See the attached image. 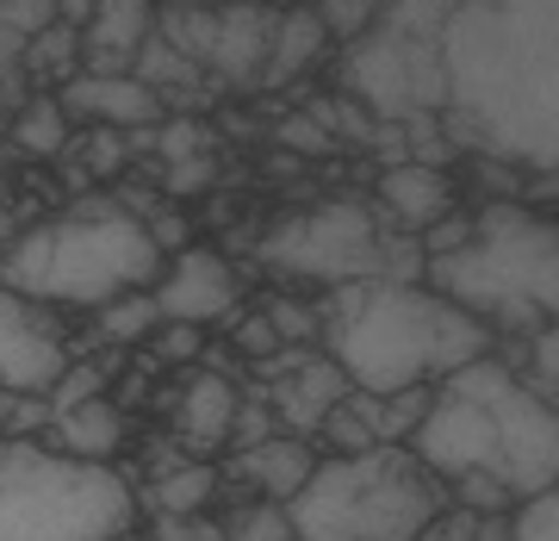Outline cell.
Listing matches in <instances>:
<instances>
[{
  "mask_svg": "<svg viewBox=\"0 0 559 541\" xmlns=\"http://www.w3.org/2000/svg\"><path fill=\"white\" fill-rule=\"evenodd\" d=\"M156 274L162 249L112 193H87L57 219L25 224L0 256V286L50 311H100L124 293H150Z\"/></svg>",
  "mask_w": 559,
  "mask_h": 541,
  "instance_id": "cell-4",
  "label": "cell"
},
{
  "mask_svg": "<svg viewBox=\"0 0 559 541\" xmlns=\"http://www.w3.org/2000/svg\"><path fill=\"white\" fill-rule=\"evenodd\" d=\"M404 448L441 485L460 473H485L522 504L535 492H554L559 480V411L540 392H528L516 367L479 355L454 367L448 380H436L429 411Z\"/></svg>",
  "mask_w": 559,
  "mask_h": 541,
  "instance_id": "cell-2",
  "label": "cell"
},
{
  "mask_svg": "<svg viewBox=\"0 0 559 541\" xmlns=\"http://www.w3.org/2000/svg\"><path fill=\"white\" fill-rule=\"evenodd\" d=\"M0 131H7V94H0Z\"/></svg>",
  "mask_w": 559,
  "mask_h": 541,
  "instance_id": "cell-36",
  "label": "cell"
},
{
  "mask_svg": "<svg viewBox=\"0 0 559 541\" xmlns=\"http://www.w3.org/2000/svg\"><path fill=\"white\" fill-rule=\"evenodd\" d=\"M267 374V411L286 436H318V423L336 411L355 386L342 380V367L330 355H311V349H280V355L261 361Z\"/></svg>",
  "mask_w": 559,
  "mask_h": 541,
  "instance_id": "cell-12",
  "label": "cell"
},
{
  "mask_svg": "<svg viewBox=\"0 0 559 541\" xmlns=\"http://www.w3.org/2000/svg\"><path fill=\"white\" fill-rule=\"evenodd\" d=\"M0 25L13 32V38H38V32H50L57 25V0H0Z\"/></svg>",
  "mask_w": 559,
  "mask_h": 541,
  "instance_id": "cell-29",
  "label": "cell"
},
{
  "mask_svg": "<svg viewBox=\"0 0 559 541\" xmlns=\"http://www.w3.org/2000/svg\"><path fill=\"white\" fill-rule=\"evenodd\" d=\"M454 0H380V13L342 38V94L373 113V125H404L441 113V25Z\"/></svg>",
  "mask_w": 559,
  "mask_h": 541,
  "instance_id": "cell-9",
  "label": "cell"
},
{
  "mask_svg": "<svg viewBox=\"0 0 559 541\" xmlns=\"http://www.w3.org/2000/svg\"><path fill=\"white\" fill-rule=\"evenodd\" d=\"M200 7H212V13H218V7H242V0H200Z\"/></svg>",
  "mask_w": 559,
  "mask_h": 541,
  "instance_id": "cell-35",
  "label": "cell"
},
{
  "mask_svg": "<svg viewBox=\"0 0 559 541\" xmlns=\"http://www.w3.org/2000/svg\"><path fill=\"white\" fill-rule=\"evenodd\" d=\"M230 330H237V355L242 361H267V355H280V337H274V324L267 318H230Z\"/></svg>",
  "mask_w": 559,
  "mask_h": 541,
  "instance_id": "cell-31",
  "label": "cell"
},
{
  "mask_svg": "<svg viewBox=\"0 0 559 541\" xmlns=\"http://www.w3.org/2000/svg\"><path fill=\"white\" fill-rule=\"evenodd\" d=\"M150 32H156V0H94L81 25V75H131Z\"/></svg>",
  "mask_w": 559,
  "mask_h": 541,
  "instance_id": "cell-15",
  "label": "cell"
},
{
  "mask_svg": "<svg viewBox=\"0 0 559 541\" xmlns=\"http://www.w3.org/2000/svg\"><path fill=\"white\" fill-rule=\"evenodd\" d=\"M44 448L50 455H69V461H87V467H119L124 442H131V417H124L119 399H87L75 411H57L44 423Z\"/></svg>",
  "mask_w": 559,
  "mask_h": 541,
  "instance_id": "cell-17",
  "label": "cell"
},
{
  "mask_svg": "<svg viewBox=\"0 0 559 541\" xmlns=\"http://www.w3.org/2000/svg\"><path fill=\"white\" fill-rule=\"evenodd\" d=\"M448 504V485L429 467L385 442L360 455H318L311 480L286 498L299 541H411Z\"/></svg>",
  "mask_w": 559,
  "mask_h": 541,
  "instance_id": "cell-6",
  "label": "cell"
},
{
  "mask_svg": "<svg viewBox=\"0 0 559 541\" xmlns=\"http://www.w3.org/2000/svg\"><path fill=\"white\" fill-rule=\"evenodd\" d=\"M112 541H150V536H143V529H124V536H112Z\"/></svg>",
  "mask_w": 559,
  "mask_h": 541,
  "instance_id": "cell-34",
  "label": "cell"
},
{
  "mask_svg": "<svg viewBox=\"0 0 559 541\" xmlns=\"http://www.w3.org/2000/svg\"><path fill=\"white\" fill-rule=\"evenodd\" d=\"M311 467H318V442L274 430V436H261L255 448H237V461H230V480H237L249 498L286 504L305 480H311Z\"/></svg>",
  "mask_w": 559,
  "mask_h": 541,
  "instance_id": "cell-18",
  "label": "cell"
},
{
  "mask_svg": "<svg viewBox=\"0 0 559 541\" xmlns=\"http://www.w3.org/2000/svg\"><path fill=\"white\" fill-rule=\"evenodd\" d=\"M318 342L355 392H411L491 355V330L423 281H348L318 299Z\"/></svg>",
  "mask_w": 559,
  "mask_h": 541,
  "instance_id": "cell-3",
  "label": "cell"
},
{
  "mask_svg": "<svg viewBox=\"0 0 559 541\" xmlns=\"http://www.w3.org/2000/svg\"><path fill=\"white\" fill-rule=\"evenodd\" d=\"M25 75V38H13L7 25H0V94H7V81Z\"/></svg>",
  "mask_w": 559,
  "mask_h": 541,
  "instance_id": "cell-32",
  "label": "cell"
},
{
  "mask_svg": "<svg viewBox=\"0 0 559 541\" xmlns=\"http://www.w3.org/2000/svg\"><path fill=\"white\" fill-rule=\"evenodd\" d=\"M423 286L491 337H535L559 318V224L522 200H491L473 212L466 243L423 261Z\"/></svg>",
  "mask_w": 559,
  "mask_h": 541,
  "instance_id": "cell-5",
  "label": "cell"
},
{
  "mask_svg": "<svg viewBox=\"0 0 559 541\" xmlns=\"http://www.w3.org/2000/svg\"><path fill=\"white\" fill-rule=\"evenodd\" d=\"M112 367H119V355H69V367L57 374V386L44 392V404H50V417L57 411H75V404L87 399H106V386H112Z\"/></svg>",
  "mask_w": 559,
  "mask_h": 541,
  "instance_id": "cell-23",
  "label": "cell"
},
{
  "mask_svg": "<svg viewBox=\"0 0 559 541\" xmlns=\"http://www.w3.org/2000/svg\"><path fill=\"white\" fill-rule=\"evenodd\" d=\"M323 20L311 13V7H293V13H274V44H267V69H261V81L267 87H280V81H293L299 69H311L323 50Z\"/></svg>",
  "mask_w": 559,
  "mask_h": 541,
  "instance_id": "cell-21",
  "label": "cell"
},
{
  "mask_svg": "<svg viewBox=\"0 0 559 541\" xmlns=\"http://www.w3.org/2000/svg\"><path fill=\"white\" fill-rule=\"evenodd\" d=\"M87 13H94V0H57V25H69V32H81Z\"/></svg>",
  "mask_w": 559,
  "mask_h": 541,
  "instance_id": "cell-33",
  "label": "cell"
},
{
  "mask_svg": "<svg viewBox=\"0 0 559 541\" xmlns=\"http://www.w3.org/2000/svg\"><path fill=\"white\" fill-rule=\"evenodd\" d=\"M274 138H280V143H293L299 156H330V150H336V138H330V131H323L311 113H299V119H280Z\"/></svg>",
  "mask_w": 559,
  "mask_h": 541,
  "instance_id": "cell-30",
  "label": "cell"
},
{
  "mask_svg": "<svg viewBox=\"0 0 559 541\" xmlns=\"http://www.w3.org/2000/svg\"><path fill=\"white\" fill-rule=\"evenodd\" d=\"M237 404H242V386L224 374V367H193L187 386L175 392V436L180 448L205 461V455H224L230 448V423H237Z\"/></svg>",
  "mask_w": 559,
  "mask_h": 541,
  "instance_id": "cell-14",
  "label": "cell"
},
{
  "mask_svg": "<svg viewBox=\"0 0 559 541\" xmlns=\"http://www.w3.org/2000/svg\"><path fill=\"white\" fill-rule=\"evenodd\" d=\"M124 529H138V485L119 467L0 436V541H112Z\"/></svg>",
  "mask_w": 559,
  "mask_h": 541,
  "instance_id": "cell-7",
  "label": "cell"
},
{
  "mask_svg": "<svg viewBox=\"0 0 559 541\" xmlns=\"http://www.w3.org/2000/svg\"><path fill=\"white\" fill-rule=\"evenodd\" d=\"M267 44H274V13H261L255 0L242 7H218L212 13V50H205V75L224 81H261L267 69Z\"/></svg>",
  "mask_w": 559,
  "mask_h": 541,
  "instance_id": "cell-19",
  "label": "cell"
},
{
  "mask_svg": "<svg viewBox=\"0 0 559 541\" xmlns=\"http://www.w3.org/2000/svg\"><path fill=\"white\" fill-rule=\"evenodd\" d=\"M150 299L168 324H230L242 311V281L224 249H205V243H187L175 256H162V274L150 286Z\"/></svg>",
  "mask_w": 559,
  "mask_h": 541,
  "instance_id": "cell-11",
  "label": "cell"
},
{
  "mask_svg": "<svg viewBox=\"0 0 559 541\" xmlns=\"http://www.w3.org/2000/svg\"><path fill=\"white\" fill-rule=\"evenodd\" d=\"M94 318H100V337L112 342V349H138V342H150V330L162 324V311H156L150 293H124V299L100 305Z\"/></svg>",
  "mask_w": 559,
  "mask_h": 541,
  "instance_id": "cell-24",
  "label": "cell"
},
{
  "mask_svg": "<svg viewBox=\"0 0 559 541\" xmlns=\"http://www.w3.org/2000/svg\"><path fill=\"white\" fill-rule=\"evenodd\" d=\"M69 342L75 337H69L62 311L0 286V392L44 399L57 386V374L69 367Z\"/></svg>",
  "mask_w": 559,
  "mask_h": 541,
  "instance_id": "cell-10",
  "label": "cell"
},
{
  "mask_svg": "<svg viewBox=\"0 0 559 541\" xmlns=\"http://www.w3.org/2000/svg\"><path fill=\"white\" fill-rule=\"evenodd\" d=\"M218 492V467L212 461H180L168 473H156L150 485H138V517H205V504Z\"/></svg>",
  "mask_w": 559,
  "mask_h": 541,
  "instance_id": "cell-20",
  "label": "cell"
},
{
  "mask_svg": "<svg viewBox=\"0 0 559 541\" xmlns=\"http://www.w3.org/2000/svg\"><path fill=\"white\" fill-rule=\"evenodd\" d=\"M218 529H224V541H299V536H293V517H286V504H267V498L237 504V510H230Z\"/></svg>",
  "mask_w": 559,
  "mask_h": 541,
  "instance_id": "cell-25",
  "label": "cell"
},
{
  "mask_svg": "<svg viewBox=\"0 0 559 541\" xmlns=\"http://www.w3.org/2000/svg\"><path fill=\"white\" fill-rule=\"evenodd\" d=\"M441 131L460 156L559 168V0H454L441 25Z\"/></svg>",
  "mask_w": 559,
  "mask_h": 541,
  "instance_id": "cell-1",
  "label": "cell"
},
{
  "mask_svg": "<svg viewBox=\"0 0 559 541\" xmlns=\"http://www.w3.org/2000/svg\"><path fill=\"white\" fill-rule=\"evenodd\" d=\"M261 318L274 324V337H280V349H311L318 342V305L305 299V293H274V299L261 305Z\"/></svg>",
  "mask_w": 559,
  "mask_h": 541,
  "instance_id": "cell-26",
  "label": "cell"
},
{
  "mask_svg": "<svg viewBox=\"0 0 559 541\" xmlns=\"http://www.w3.org/2000/svg\"><path fill=\"white\" fill-rule=\"evenodd\" d=\"M510 541H559V498L535 492L510 510Z\"/></svg>",
  "mask_w": 559,
  "mask_h": 541,
  "instance_id": "cell-28",
  "label": "cell"
},
{
  "mask_svg": "<svg viewBox=\"0 0 559 541\" xmlns=\"http://www.w3.org/2000/svg\"><path fill=\"white\" fill-rule=\"evenodd\" d=\"M373 193H380V219L392 231H404V237H423L429 224L460 212L454 175L448 168H423V162H392V168H380Z\"/></svg>",
  "mask_w": 559,
  "mask_h": 541,
  "instance_id": "cell-16",
  "label": "cell"
},
{
  "mask_svg": "<svg viewBox=\"0 0 559 541\" xmlns=\"http://www.w3.org/2000/svg\"><path fill=\"white\" fill-rule=\"evenodd\" d=\"M143 349H150L162 367H200L205 330H200V324H168V318H162L156 330H150V342H143Z\"/></svg>",
  "mask_w": 559,
  "mask_h": 541,
  "instance_id": "cell-27",
  "label": "cell"
},
{
  "mask_svg": "<svg viewBox=\"0 0 559 541\" xmlns=\"http://www.w3.org/2000/svg\"><path fill=\"white\" fill-rule=\"evenodd\" d=\"M261 261L299 286H348V281H423V249L404 231L367 212L360 200H318L267 224L255 243Z\"/></svg>",
  "mask_w": 559,
  "mask_h": 541,
  "instance_id": "cell-8",
  "label": "cell"
},
{
  "mask_svg": "<svg viewBox=\"0 0 559 541\" xmlns=\"http://www.w3.org/2000/svg\"><path fill=\"white\" fill-rule=\"evenodd\" d=\"M13 143H20L25 156H38V162H50V156H69V113L57 106V94H25V106L13 113Z\"/></svg>",
  "mask_w": 559,
  "mask_h": 541,
  "instance_id": "cell-22",
  "label": "cell"
},
{
  "mask_svg": "<svg viewBox=\"0 0 559 541\" xmlns=\"http://www.w3.org/2000/svg\"><path fill=\"white\" fill-rule=\"evenodd\" d=\"M57 106L69 119H87L94 131H150L168 119L162 94H150L138 75H69L57 87Z\"/></svg>",
  "mask_w": 559,
  "mask_h": 541,
  "instance_id": "cell-13",
  "label": "cell"
}]
</instances>
